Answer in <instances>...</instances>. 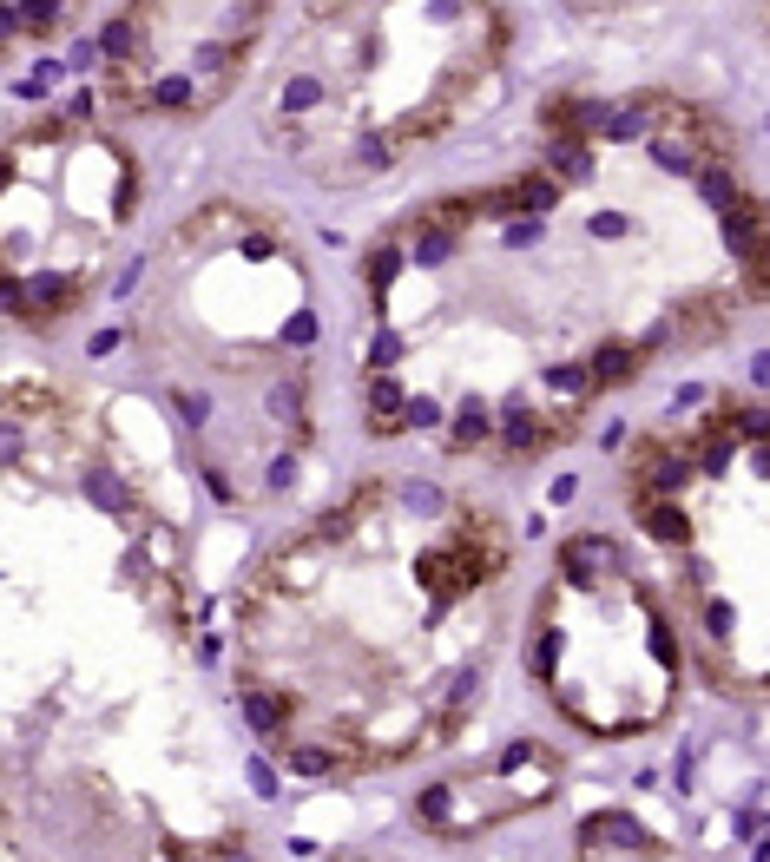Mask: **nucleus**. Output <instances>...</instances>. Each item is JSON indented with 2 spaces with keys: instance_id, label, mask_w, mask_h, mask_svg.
<instances>
[{
  "instance_id": "1",
  "label": "nucleus",
  "mask_w": 770,
  "mask_h": 862,
  "mask_svg": "<svg viewBox=\"0 0 770 862\" xmlns=\"http://www.w3.org/2000/svg\"><path fill=\"white\" fill-rule=\"evenodd\" d=\"M560 573L573 586H599L606 573H619V547L606 533H580V540H566L560 547Z\"/></svg>"
},
{
  "instance_id": "2",
  "label": "nucleus",
  "mask_w": 770,
  "mask_h": 862,
  "mask_svg": "<svg viewBox=\"0 0 770 862\" xmlns=\"http://www.w3.org/2000/svg\"><path fill=\"white\" fill-rule=\"evenodd\" d=\"M632 520H639L659 547H685L692 540V520H685V507L665 501V494H645V487H632Z\"/></svg>"
},
{
  "instance_id": "3",
  "label": "nucleus",
  "mask_w": 770,
  "mask_h": 862,
  "mask_svg": "<svg viewBox=\"0 0 770 862\" xmlns=\"http://www.w3.org/2000/svg\"><path fill=\"white\" fill-rule=\"evenodd\" d=\"M645 349L652 343H619V336H606V343L593 349V356H586V369H593V389H626L632 376H639V362H645Z\"/></svg>"
},
{
  "instance_id": "4",
  "label": "nucleus",
  "mask_w": 770,
  "mask_h": 862,
  "mask_svg": "<svg viewBox=\"0 0 770 862\" xmlns=\"http://www.w3.org/2000/svg\"><path fill=\"white\" fill-rule=\"evenodd\" d=\"M731 310H738V297H698V303H685V310L672 316L678 343H711V336H724Z\"/></svg>"
},
{
  "instance_id": "5",
  "label": "nucleus",
  "mask_w": 770,
  "mask_h": 862,
  "mask_svg": "<svg viewBox=\"0 0 770 862\" xmlns=\"http://www.w3.org/2000/svg\"><path fill=\"white\" fill-rule=\"evenodd\" d=\"M362 395H369V435H402V428H409V408L415 402L402 395V382H395V376H376Z\"/></svg>"
},
{
  "instance_id": "6",
  "label": "nucleus",
  "mask_w": 770,
  "mask_h": 862,
  "mask_svg": "<svg viewBox=\"0 0 770 862\" xmlns=\"http://www.w3.org/2000/svg\"><path fill=\"white\" fill-rule=\"evenodd\" d=\"M599 843H626V849H659L652 843V836L639 830V823H632L626 810H606V816H593V823H586L580 830V849H599Z\"/></svg>"
},
{
  "instance_id": "7",
  "label": "nucleus",
  "mask_w": 770,
  "mask_h": 862,
  "mask_svg": "<svg viewBox=\"0 0 770 862\" xmlns=\"http://www.w3.org/2000/svg\"><path fill=\"white\" fill-rule=\"evenodd\" d=\"M547 178H553V185H586V178H593V145H586V139H553Z\"/></svg>"
},
{
  "instance_id": "8",
  "label": "nucleus",
  "mask_w": 770,
  "mask_h": 862,
  "mask_svg": "<svg viewBox=\"0 0 770 862\" xmlns=\"http://www.w3.org/2000/svg\"><path fill=\"white\" fill-rule=\"evenodd\" d=\"M290 711H297L290 691H251V698H244V718H251L257 737H277L283 724H290Z\"/></svg>"
},
{
  "instance_id": "9",
  "label": "nucleus",
  "mask_w": 770,
  "mask_h": 862,
  "mask_svg": "<svg viewBox=\"0 0 770 862\" xmlns=\"http://www.w3.org/2000/svg\"><path fill=\"white\" fill-rule=\"evenodd\" d=\"M86 501L106 507V514H119V520H139V507L126 501V481H119L112 468H86Z\"/></svg>"
},
{
  "instance_id": "10",
  "label": "nucleus",
  "mask_w": 770,
  "mask_h": 862,
  "mask_svg": "<svg viewBox=\"0 0 770 862\" xmlns=\"http://www.w3.org/2000/svg\"><path fill=\"white\" fill-rule=\"evenodd\" d=\"M488 402H461L455 415V435H448V455H468V448H488Z\"/></svg>"
},
{
  "instance_id": "11",
  "label": "nucleus",
  "mask_w": 770,
  "mask_h": 862,
  "mask_svg": "<svg viewBox=\"0 0 770 862\" xmlns=\"http://www.w3.org/2000/svg\"><path fill=\"white\" fill-rule=\"evenodd\" d=\"M395 270H402V244H382V251L376 257H369V297H389V277H395Z\"/></svg>"
},
{
  "instance_id": "12",
  "label": "nucleus",
  "mask_w": 770,
  "mask_h": 862,
  "mask_svg": "<svg viewBox=\"0 0 770 862\" xmlns=\"http://www.w3.org/2000/svg\"><path fill=\"white\" fill-rule=\"evenodd\" d=\"M316 336H323V323H316V310H297L290 323H283V343H290V349H310Z\"/></svg>"
},
{
  "instance_id": "13",
  "label": "nucleus",
  "mask_w": 770,
  "mask_h": 862,
  "mask_svg": "<svg viewBox=\"0 0 770 862\" xmlns=\"http://www.w3.org/2000/svg\"><path fill=\"white\" fill-rule=\"evenodd\" d=\"M553 665H560V632L547 626V632H540V645H534V672L553 678Z\"/></svg>"
},
{
  "instance_id": "14",
  "label": "nucleus",
  "mask_w": 770,
  "mask_h": 862,
  "mask_svg": "<svg viewBox=\"0 0 770 862\" xmlns=\"http://www.w3.org/2000/svg\"><path fill=\"white\" fill-rule=\"evenodd\" d=\"M178 415H185L191 428H205V415H211V402H198V395H178Z\"/></svg>"
},
{
  "instance_id": "15",
  "label": "nucleus",
  "mask_w": 770,
  "mask_h": 862,
  "mask_svg": "<svg viewBox=\"0 0 770 862\" xmlns=\"http://www.w3.org/2000/svg\"><path fill=\"white\" fill-rule=\"evenodd\" d=\"M507 244H540V224H534V218H520V224H507Z\"/></svg>"
},
{
  "instance_id": "16",
  "label": "nucleus",
  "mask_w": 770,
  "mask_h": 862,
  "mask_svg": "<svg viewBox=\"0 0 770 862\" xmlns=\"http://www.w3.org/2000/svg\"><path fill=\"white\" fill-rule=\"evenodd\" d=\"M573 494H580V481H573V474H560V481H553V494H547V501H553V507H566V501H573Z\"/></svg>"
},
{
  "instance_id": "17",
  "label": "nucleus",
  "mask_w": 770,
  "mask_h": 862,
  "mask_svg": "<svg viewBox=\"0 0 770 862\" xmlns=\"http://www.w3.org/2000/svg\"><path fill=\"white\" fill-rule=\"evenodd\" d=\"M112 349H119V330H99L93 343H86V356H112Z\"/></svg>"
},
{
  "instance_id": "18",
  "label": "nucleus",
  "mask_w": 770,
  "mask_h": 862,
  "mask_svg": "<svg viewBox=\"0 0 770 862\" xmlns=\"http://www.w3.org/2000/svg\"><path fill=\"white\" fill-rule=\"evenodd\" d=\"M751 376H757V389H770V356H757V362H751Z\"/></svg>"
},
{
  "instance_id": "19",
  "label": "nucleus",
  "mask_w": 770,
  "mask_h": 862,
  "mask_svg": "<svg viewBox=\"0 0 770 862\" xmlns=\"http://www.w3.org/2000/svg\"><path fill=\"white\" fill-rule=\"evenodd\" d=\"M757 862H770V843H764V849H757Z\"/></svg>"
}]
</instances>
